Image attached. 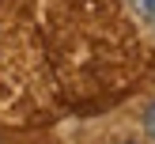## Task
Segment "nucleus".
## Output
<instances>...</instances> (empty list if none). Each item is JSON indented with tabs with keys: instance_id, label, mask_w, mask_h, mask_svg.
<instances>
[{
	"instance_id": "f257e3e1",
	"label": "nucleus",
	"mask_w": 155,
	"mask_h": 144,
	"mask_svg": "<svg viewBox=\"0 0 155 144\" xmlns=\"http://www.w3.org/2000/svg\"><path fill=\"white\" fill-rule=\"evenodd\" d=\"M136 8L144 12V19H151V23H155V0H136Z\"/></svg>"
},
{
	"instance_id": "f03ea898",
	"label": "nucleus",
	"mask_w": 155,
	"mask_h": 144,
	"mask_svg": "<svg viewBox=\"0 0 155 144\" xmlns=\"http://www.w3.org/2000/svg\"><path fill=\"white\" fill-rule=\"evenodd\" d=\"M148 133L155 136V106H151V110H148Z\"/></svg>"
}]
</instances>
